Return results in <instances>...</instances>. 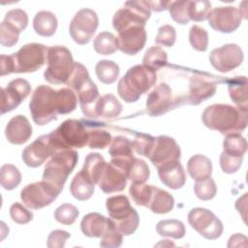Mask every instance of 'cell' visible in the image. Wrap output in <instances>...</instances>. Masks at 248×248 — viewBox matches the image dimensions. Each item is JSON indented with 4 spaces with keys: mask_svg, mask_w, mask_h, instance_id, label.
<instances>
[{
    "mask_svg": "<svg viewBox=\"0 0 248 248\" xmlns=\"http://www.w3.org/2000/svg\"><path fill=\"white\" fill-rule=\"evenodd\" d=\"M156 72L143 65H135L119 79L117 93L126 103H135L156 82Z\"/></svg>",
    "mask_w": 248,
    "mask_h": 248,
    "instance_id": "3957f363",
    "label": "cell"
},
{
    "mask_svg": "<svg viewBox=\"0 0 248 248\" xmlns=\"http://www.w3.org/2000/svg\"><path fill=\"white\" fill-rule=\"evenodd\" d=\"M48 47L38 43L26 44L12 55H1V76L12 73H33L46 62Z\"/></svg>",
    "mask_w": 248,
    "mask_h": 248,
    "instance_id": "7a4b0ae2",
    "label": "cell"
},
{
    "mask_svg": "<svg viewBox=\"0 0 248 248\" xmlns=\"http://www.w3.org/2000/svg\"><path fill=\"white\" fill-rule=\"evenodd\" d=\"M29 109L32 119L37 125L44 126L56 120L59 114L57 91L48 85L37 86L31 96Z\"/></svg>",
    "mask_w": 248,
    "mask_h": 248,
    "instance_id": "5b68a950",
    "label": "cell"
},
{
    "mask_svg": "<svg viewBox=\"0 0 248 248\" xmlns=\"http://www.w3.org/2000/svg\"><path fill=\"white\" fill-rule=\"evenodd\" d=\"M111 136L108 132L101 129H92L88 131L87 145L89 148L104 149L111 142Z\"/></svg>",
    "mask_w": 248,
    "mask_h": 248,
    "instance_id": "c3c4849f",
    "label": "cell"
},
{
    "mask_svg": "<svg viewBox=\"0 0 248 248\" xmlns=\"http://www.w3.org/2000/svg\"><path fill=\"white\" fill-rule=\"evenodd\" d=\"M150 170L144 160L134 158L128 171V179L133 183H145L149 178Z\"/></svg>",
    "mask_w": 248,
    "mask_h": 248,
    "instance_id": "60d3db41",
    "label": "cell"
},
{
    "mask_svg": "<svg viewBox=\"0 0 248 248\" xmlns=\"http://www.w3.org/2000/svg\"><path fill=\"white\" fill-rule=\"evenodd\" d=\"M189 1H173L170 2L169 12L171 18L179 24H187L189 22L188 16Z\"/></svg>",
    "mask_w": 248,
    "mask_h": 248,
    "instance_id": "f907efd6",
    "label": "cell"
},
{
    "mask_svg": "<svg viewBox=\"0 0 248 248\" xmlns=\"http://www.w3.org/2000/svg\"><path fill=\"white\" fill-rule=\"evenodd\" d=\"M210 64L221 73H228L241 65L243 51L236 44H227L214 48L209 54Z\"/></svg>",
    "mask_w": 248,
    "mask_h": 248,
    "instance_id": "e0dca14e",
    "label": "cell"
},
{
    "mask_svg": "<svg viewBox=\"0 0 248 248\" xmlns=\"http://www.w3.org/2000/svg\"><path fill=\"white\" fill-rule=\"evenodd\" d=\"M127 179V173L122 169L109 162L107 163L98 185L100 189L107 194L116 193L125 189Z\"/></svg>",
    "mask_w": 248,
    "mask_h": 248,
    "instance_id": "603a6c76",
    "label": "cell"
},
{
    "mask_svg": "<svg viewBox=\"0 0 248 248\" xmlns=\"http://www.w3.org/2000/svg\"><path fill=\"white\" fill-rule=\"evenodd\" d=\"M174 205L173 197L165 190L153 186L147 207L156 214H165L172 210Z\"/></svg>",
    "mask_w": 248,
    "mask_h": 248,
    "instance_id": "83f0119b",
    "label": "cell"
},
{
    "mask_svg": "<svg viewBox=\"0 0 248 248\" xmlns=\"http://www.w3.org/2000/svg\"><path fill=\"white\" fill-rule=\"evenodd\" d=\"M4 21L11 23L16 26L20 32H22L28 24V16L25 11L21 9H13L10 10L4 18Z\"/></svg>",
    "mask_w": 248,
    "mask_h": 248,
    "instance_id": "f5cc1de1",
    "label": "cell"
},
{
    "mask_svg": "<svg viewBox=\"0 0 248 248\" xmlns=\"http://www.w3.org/2000/svg\"><path fill=\"white\" fill-rule=\"evenodd\" d=\"M108 218L97 212H90L83 216L80 222L82 233L88 237H101L103 234Z\"/></svg>",
    "mask_w": 248,
    "mask_h": 248,
    "instance_id": "f1b7e54d",
    "label": "cell"
},
{
    "mask_svg": "<svg viewBox=\"0 0 248 248\" xmlns=\"http://www.w3.org/2000/svg\"><path fill=\"white\" fill-rule=\"evenodd\" d=\"M10 215L17 224H27L33 219V213L19 202H15L10 207Z\"/></svg>",
    "mask_w": 248,
    "mask_h": 248,
    "instance_id": "11a10c76",
    "label": "cell"
},
{
    "mask_svg": "<svg viewBox=\"0 0 248 248\" xmlns=\"http://www.w3.org/2000/svg\"><path fill=\"white\" fill-rule=\"evenodd\" d=\"M78 216V209L71 203H62L54 211V218L62 225L70 226Z\"/></svg>",
    "mask_w": 248,
    "mask_h": 248,
    "instance_id": "f6af8a7d",
    "label": "cell"
},
{
    "mask_svg": "<svg viewBox=\"0 0 248 248\" xmlns=\"http://www.w3.org/2000/svg\"><path fill=\"white\" fill-rule=\"evenodd\" d=\"M144 26L133 25L118 32L116 38L118 49L128 55H135L140 51L146 43Z\"/></svg>",
    "mask_w": 248,
    "mask_h": 248,
    "instance_id": "44dd1931",
    "label": "cell"
},
{
    "mask_svg": "<svg viewBox=\"0 0 248 248\" xmlns=\"http://www.w3.org/2000/svg\"><path fill=\"white\" fill-rule=\"evenodd\" d=\"M189 42L193 48L198 51H205L208 46V34L201 26L193 25L189 31Z\"/></svg>",
    "mask_w": 248,
    "mask_h": 248,
    "instance_id": "7dc6e473",
    "label": "cell"
},
{
    "mask_svg": "<svg viewBox=\"0 0 248 248\" xmlns=\"http://www.w3.org/2000/svg\"><path fill=\"white\" fill-rule=\"evenodd\" d=\"M123 234L120 233L113 221L110 218H108L106 229L101 235L100 246L101 247H108V248H117L122 244Z\"/></svg>",
    "mask_w": 248,
    "mask_h": 248,
    "instance_id": "ab89813d",
    "label": "cell"
},
{
    "mask_svg": "<svg viewBox=\"0 0 248 248\" xmlns=\"http://www.w3.org/2000/svg\"><path fill=\"white\" fill-rule=\"evenodd\" d=\"M21 181V173L18 169L12 164H5L0 170V183L6 190L16 188Z\"/></svg>",
    "mask_w": 248,
    "mask_h": 248,
    "instance_id": "f35d334b",
    "label": "cell"
},
{
    "mask_svg": "<svg viewBox=\"0 0 248 248\" xmlns=\"http://www.w3.org/2000/svg\"><path fill=\"white\" fill-rule=\"evenodd\" d=\"M145 106L148 115L160 116L181 106V104L173 96L170 85L166 82H160L147 96Z\"/></svg>",
    "mask_w": 248,
    "mask_h": 248,
    "instance_id": "9a60e30c",
    "label": "cell"
},
{
    "mask_svg": "<svg viewBox=\"0 0 248 248\" xmlns=\"http://www.w3.org/2000/svg\"><path fill=\"white\" fill-rule=\"evenodd\" d=\"M158 174L161 182L173 190L183 187L186 181V174L180 161L158 169Z\"/></svg>",
    "mask_w": 248,
    "mask_h": 248,
    "instance_id": "d4e9b609",
    "label": "cell"
},
{
    "mask_svg": "<svg viewBox=\"0 0 248 248\" xmlns=\"http://www.w3.org/2000/svg\"><path fill=\"white\" fill-rule=\"evenodd\" d=\"M94 185L95 184L80 170V171L74 176L70 185V191L72 196L77 200L86 201L94 194Z\"/></svg>",
    "mask_w": 248,
    "mask_h": 248,
    "instance_id": "4dcf8cb0",
    "label": "cell"
},
{
    "mask_svg": "<svg viewBox=\"0 0 248 248\" xmlns=\"http://www.w3.org/2000/svg\"><path fill=\"white\" fill-rule=\"evenodd\" d=\"M151 10L155 12H161L169 9L171 1H148Z\"/></svg>",
    "mask_w": 248,
    "mask_h": 248,
    "instance_id": "91938a15",
    "label": "cell"
},
{
    "mask_svg": "<svg viewBox=\"0 0 248 248\" xmlns=\"http://www.w3.org/2000/svg\"><path fill=\"white\" fill-rule=\"evenodd\" d=\"M153 185L144 183H132L129 189V194L137 205L147 207Z\"/></svg>",
    "mask_w": 248,
    "mask_h": 248,
    "instance_id": "ee69618b",
    "label": "cell"
},
{
    "mask_svg": "<svg viewBox=\"0 0 248 248\" xmlns=\"http://www.w3.org/2000/svg\"><path fill=\"white\" fill-rule=\"evenodd\" d=\"M208 23L212 29L220 33H232L235 31L242 19L238 9L232 6L214 8L208 16Z\"/></svg>",
    "mask_w": 248,
    "mask_h": 248,
    "instance_id": "ac0fdd59",
    "label": "cell"
},
{
    "mask_svg": "<svg viewBox=\"0 0 248 248\" xmlns=\"http://www.w3.org/2000/svg\"><path fill=\"white\" fill-rule=\"evenodd\" d=\"M247 109L227 104H214L205 108L202 120L205 127L222 135L240 133L247 126Z\"/></svg>",
    "mask_w": 248,
    "mask_h": 248,
    "instance_id": "6da1fadb",
    "label": "cell"
},
{
    "mask_svg": "<svg viewBox=\"0 0 248 248\" xmlns=\"http://www.w3.org/2000/svg\"><path fill=\"white\" fill-rule=\"evenodd\" d=\"M50 142L58 151L72 148H81L87 144L88 131L85 125L77 119H67L48 134Z\"/></svg>",
    "mask_w": 248,
    "mask_h": 248,
    "instance_id": "ba28073f",
    "label": "cell"
},
{
    "mask_svg": "<svg viewBox=\"0 0 248 248\" xmlns=\"http://www.w3.org/2000/svg\"><path fill=\"white\" fill-rule=\"evenodd\" d=\"M61 190L46 180H42L26 185L20 192V199L31 209H41L49 205Z\"/></svg>",
    "mask_w": 248,
    "mask_h": 248,
    "instance_id": "8fae6325",
    "label": "cell"
},
{
    "mask_svg": "<svg viewBox=\"0 0 248 248\" xmlns=\"http://www.w3.org/2000/svg\"><path fill=\"white\" fill-rule=\"evenodd\" d=\"M242 159L243 157H233L222 152L220 154V167L225 173H234L241 167Z\"/></svg>",
    "mask_w": 248,
    "mask_h": 248,
    "instance_id": "9f6ffc18",
    "label": "cell"
},
{
    "mask_svg": "<svg viewBox=\"0 0 248 248\" xmlns=\"http://www.w3.org/2000/svg\"><path fill=\"white\" fill-rule=\"evenodd\" d=\"M223 152L233 157H243L247 150V141L240 133L226 135L223 141Z\"/></svg>",
    "mask_w": 248,
    "mask_h": 248,
    "instance_id": "836d02e7",
    "label": "cell"
},
{
    "mask_svg": "<svg viewBox=\"0 0 248 248\" xmlns=\"http://www.w3.org/2000/svg\"><path fill=\"white\" fill-rule=\"evenodd\" d=\"M59 114H67L74 111L77 108L78 99L76 93L71 88H61L57 90Z\"/></svg>",
    "mask_w": 248,
    "mask_h": 248,
    "instance_id": "7bdbcfd3",
    "label": "cell"
},
{
    "mask_svg": "<svg viewBox=\"0 0 248 248\" xmlns=\"http://www.w3.org/2000/svg\"><path fill=\"white\" fill-rule=\"evenodd\" d=\"M78 154L73 149H64L56 152L46 164L43 179L50 182L61 191L69 174L75 169Z\"/></svg>",
    "mask_w": 248,
    "mask_h": 248,
    "instance_id": "9c48e42d",
    "label": "cell"
},
{
    "mask_svg": "<svg viewBox=\"0 0 248 248\" xmlns=\"http://www.w3.org/2000/svg\"><path fill=\"white\" fill-rule=\"evenodd\" d=\"M176 39V32L173 26L165 24L158 29V33L155 39L156 44L170 47L174 45Z\"/></svg>",
    "mask_w": 248,
    "mask_h": 248,
    "instance_id": "db71d44e",
    "label": "cell"
},
{
    "mask_svg": "<svg viewBox=\"0 0 248 248\" xmlns=\"http://www.w3.org/2000/svg\"><path fill=\"white\" fill-rule=\"evenodd\" d=\"M239 246H247V237L244 234L235 233L232 234L228 243V247H239Z\"/></svg>",
    "mask_w": 248,
    "mask_h": 248,
    "instance_id": "680465c9",
    "label": "cell"
},
{
    "mask_svg": "<svg viewBox=\"0 0 248 248\" xmlns=\"http://www.w3.org/2000/svg\"><path fill=\"white\" fill-rule=\"evenodd\" d=\"M66 85L76 91L78 96L80 108L83 114L95 118V105L99 100L97 85L90 79L87 69L79 62H75L73 73Z\"/></svg>",
    "mask_w": 248,
    "mask_h": 248,
    "instance_id": "277c9868",
    "label": "cell"
},
{
    "mask_svg": "<svg viewBox=\"0 0 248 248\" xmlns=\"http://www.w3.org/2000/svg\"><path fill=\"white\" fill-rule=\"evenodd\" d=\"M107 210L117 231L123 235L134 233L140 224V217L126 196L117 195L107 199Z\"/></svg>",
    "mask_w": 248,
    "mask_h": 248,
    "instance_id": "8992f818",
    "label": "cell"
},
{
    "mask_svg": "<svg viewBox=\"0 0 248 248\" xmlns=\"http://www.w3.org/2000/svg\"><path fill=\"white\" fill-rule=\"evenodd\" d=\"M187 170L193 179L196 181H201L211 176L212 164L209 158L206 156L197 154L188 160Z\"/></svg>",
    "mask_w": 248,
    "mask_h": 248,
    "instance_id": "4316f807",
    "label": "cell"
},
{
    "mask_svg": "<svg viewBox=\"0 0 248 248\" xmlns=\"http://www.w3.org/2000/svg\"><path fill=\"white\" fill-rule=\"evenodd\" d=\"M98 79L105 84L113 83L119 75V66L111 60H101L95 66Z\"/></svg>",
    "mask_w": 248,
    "mask_h": 248,
    "instance_id": "8d00e7d4",
    "label": "cell"
},
{
    "mask_svg": "<svg viewBox=\"0 0 248 248\" xmlns=\"http://www.w3.org/2000/svg\"><path fill=\"white\" fill-rule=\"evenodd\" d=\"M229 94L232 101L242 109H247L248 95H247V78L234 77L233 78L227 79Z\"/></svg>",
    "mask_w": 248,
    "mask_h": 248,
    "instance_id": "f546056e",
    "label": "cell"
},
{
    "mask_svg": "<svg viewBox=\"0 0 248 248\" xmlns=\"http://www.w3.org/2000/svg\"><path fill=\"white\" fill-rule=\"evenodd\" d=\"M221 77H211L205 73L196 72L190 78L188 95L184 99V104L198 106L202 102L211 98L221 82Z\"/></svg>",
    "mask_w": 248,
    "mask_h": 248,
    "instance_id": "5bb4252c",
    "label": "cell"
},
{
    "mask_svg": "<svg viewBox=\"0 0 248 248\" xmlns=\"http://www.w3.org/2000/svg\"><path fill=\"white\" fill-rule=\"evenodd\" d=\"M57 24L55 15L48 11L38 12L33 19V28L35 32L43 37L52 36L57 29Z\"/></svg>",
    "mask_w": 248,
    "mask_h": 248,
    "instance_id": "1f68e13d",
    "label": "cell"
},
{
    "mask_svg": "<svg viewBox=\"0 0 248 248\" xmlns=\"http://www.w3.org/2000/svg\"><path fill=\"white\" fill-rule=\"evenodd\" d=\"M168 55L167 52L160 46L149 47L142 58V65L149 70L156 72L167 65Z\"/></svg>",
    "mask_w": 248,
    "mask_h": 248,
    "instance_id": "e575fe53",
    "label": "cell"
},
{
    "mask_svg": "<svg viewBox=\"0 0 248 248\" xmlns=\"http://www.w3.org/2000/svg\"><path fill=\"white\" fill-rule=\"evenodd\" d=\"M99 24V18L91 9H80L73 17L69 32L72 39L78 45H86L90 42Z\"/></svg>",
    "mask_w": 248,
    "mask_h": 248,
    "instance_id": "4fadbf2b",
    "label": "cell"
},
{
    "mask_svg": "<svg viewBox=\"0 0 248 248\" xmlns=\"http://www.w3.org/2000/svg\"><path fill=\"white\" fill-rule=\"evenodd\" d=\"M57 150L50 142L48 135L37 138L22 151V161L30 168L41 166L48 157H52Z\"/></svg>",
    "mask_w": 248,
    "mask_h": 248,
    "instance_id": "ffe728a7",
    "label": "cell"
},
{
    "mask_svg": "<svg viewBox=\"0 0 248 248\" xmlns=\"http://www.w3.org/2000/svg\"><path fill=\"white\" fill-rule=\"evenodd\" d=\"M154 140L155 138L148 134H143V133L137 134L135 140L132 141L133 148L136 150V152L139 155L148 157V154L153 146Z\"/></svg>",
    "mask_w": 248,
    "mask_h": 248,
    "instance_id": "816d5d0a",
    "label": "cell"
},
{
    "mask_svg": "<svg viewBox=\"0 0 248 248\" xmlns=\"http://www.w3.org/2000/svg\"><path fill=\"white\" fill-rule=\"evenodd\" d=\"M194 191L197 196L202 201H209L212 200L216 193H217V186L215 181L210 177L201 180V181H196L194 185Z\"/></svg>",
    "mask_w": 248,
    "mask_h": 248,
    "instance_id": "bcb514c9",
    "label": "cell"
},
{
    "mask_svg": "<svg viewBox=\"0 0 248 248\" xmlns=\"http://www.w3.org/2000/svg\"><path fill=\"white\" fill-rule=\"evenodd\" d=\"M31 92L30 83L24 78H16L1 90V113L15 109Z\"/></svg>",
    "mask_w": 248,
    "mask_h": 248,
    "instance_id": "d6986e66",
    "label": "cell"
},
{
    "mask_svg": "<svg viewBox=\"0 0 248 248\" xmlns=\"http://www.w3.org/2000/svg\"><path fill=\"white\" fill-rule=\"evenodd\" d=\"M95 118H114L122 111V105L112 94H106L99 98L95 105Z\"/></svg>",
    "mask_w": 248,
    "mask_h": 248,
    "instance_id": "484cf974",
    "label": "cell"
},
{
    "mask_svg": "<svg viewBox=\"0 0 248 248\" xmlns=\"http://www.w3.org/2000/svg\"><path fill=\"white\" fill-rule=\"evenodd\" d=\"M188 222L195 231L209 240L220 237L224 230L221 220L212 211L202 207L191 209L188 213Z\"/></svg>",
    "mask_w": 248,
    "mask_h": 248,
    "instance_id": "7c38bea8",
    "label": "cell"
},
{
    "mask_svg": "<svg viewBox=\"0 0 248 248\" xmlns=\"http://www.w3.org/2000/svg\"><path fill=\"white\" fill-rule=\"evenodd\" d=\"M93 46L96 52L102 55H110L114 53L117 47L116 37L110 32H101L93 42Z\"/></svg>",
    "mask_w": 248,
    "mask_h": 248,
    "instance_id": "74e56055",
    "label": "cell"
},
{
    "mask_svg": "<svg viewBox=\"0 0 248 248\" xmlns=\"http://www.w3.org/2000/svg\"><path fill=\"white\" fill-rule=\"evenodd\" d=\"M108 152L111 157L110 162L122 169L127 173L128 177L130 166L135 158L132 141H130L125 137L116 136L111 140Z\"/></svg>",
    "mask_w": 248,
    "mask_h": 248,
    "instance_id": "7402d4cb",
    "label": "cell"
},
{
    "mask_svg": "<svg viewBox=\"0 0 248 248\" xmlns=\"http://www.w3.org/2000/svg\"><path fill=\"white\" fill-rule=\"evenodd\" d=\"M211 12V3L206 0L189 1L188 16L193 21H203L208 18Z\"/></svg>",
    "mask_w": 248,
    "mask_h": 248,
    "instance_id": "b9f144b4",
    "label": "cell"
},
{
    "mask_svg": "<svg viewBox=\"0 0 248 248\" xmlns=\"http://www.w3.org/2000/svg\"><path fill=\"white\" fill-rule=\"evenodd\" d=\"M71 236L69 232L63 230L52 231L47 237L46 245L48 248H62L65 246L67 239Z\"/></svg>",
    "mask_w": 248,
    "mask_h": 248,
    "instance_id": "6f0895ef",
    "label": "cell"
},
{
    "mask_svg": "<svg viewBox=\"0 0 248 248\" xmlns=\"http://www.w3.org/2000/svg\"><path fill=\"white\" fill-rule=\"evenodd\" d=\"M46 63L45 79L53 84L67 83L75 65L71 51L64 46H50L47 49Z\"/></svg>",
    "mask_w": 248,
    "mask_h": 248,
    "instance_id": "52a82bcc",
    "label": "cell"
},
{
    "mask_svg": "<svg viewBox=\"0 0 248 248\" xmlns=\"http://www.w3.org/2000/svg\"><path fill=\"white\" fill-rule=\"evenodd\" d=\"M151 16V8L148 1H127L124 6L115 12L112 17V26L118 32L133 26H145Z\"/></svg>",
    "mask_w": 248,
    "mask_h": 248,
    "instance_id": "30bf717a",
    "label": "cell"
},
{
    "mask_svg": "<svg viewBox=\"0 0 248 248\" xmlns=\"http://www.w3.org/2000/svg\"><path fill=\"white\" fill-rule=\"evenodd\" d=\"M180 147L173 138L158 136L154 140L153 146L148 154V159L158 169L179 162Z\"/></svg>",
    "mask_w": 248,
    "mask_h": 248,
    "instance_id": "2e32d148",
    "label": "cell"
},
{
    "mask_svg": "<svg viewBox=\"0 0 248 248\" xmlns=\"http://www.w3.org/2000/svg\"><path fill=\"white\" fill-rule=\"evenodd\" d=\"M106 165L107 162L104 157L97 152H93L85 157L81 170L94 184H98Z\"/></svg>",
    "mask_w": 248,
    "mask_h": 248,
    "instance_id": "d6a6232c",
    "label": "cell"
},
{
    "mask_svg": "<svg viewBox=\"0 0 248 248\" xmlns=\"http://www.w3.org/2000/svg\"><path fill=\"white\" fill-rule=\"evenodd\" d=\"M156 232L161 236L180 239L185 235V227L184 224L177 219H166L157 223Z\"/></svg>",
    "mask_w": 248,
    "mask_h": 248,
    "instance_id": "d590c367",
    "label": "cell"
},
{
    "mask_svg": "<svg viewBox=\"0 0 248 248\" xmlns=\"http://www.w3.org/2000/svg\"><path fill=\"white\" fill-rule=\"evenodd\" d=\"M7 140L13 144H23L32 136V127L24 115H16L8 122L5 129Z\"/></svg>",
    "mask_w": 248,
    "mask_h": 248,
    "instance_id": "cb8c5ba5",
    "label": "cell"
},
{
    "mask_svg": "<svg viewBox=\"0 0 248 248\" xmlns=\"http://www.w3.org/2000/svg\"><path fill=\"white\" fill-rule=\"evenodd\" d=\"M20 31L11 23L2 21L0 24V44L3 46H14L17 41Z\"/></svg>",
    "mask_w": 248,
    "mask_h": 248,
    "instance_id": "681fc988",
    "label": "cell"
}]
</instances>
